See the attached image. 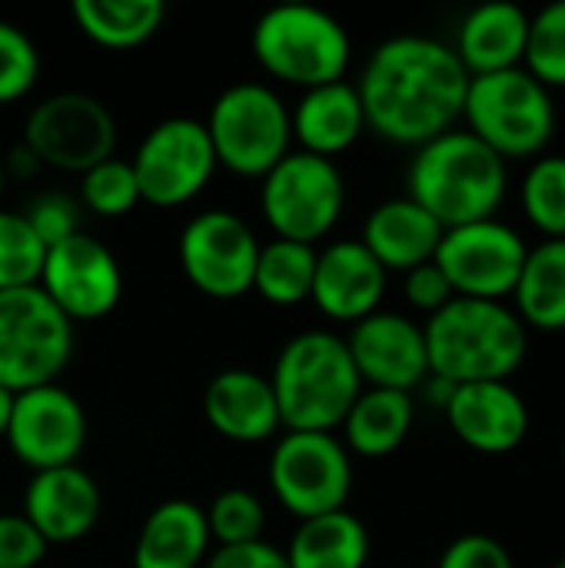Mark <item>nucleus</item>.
<instances>
[{
    "mask_svg": "<svg viewBox=\"0 0 565 568\" xmlns=\"http://www.w3.org/2000/svg\"><path fill=\"white\" fill-rule=\"evenodd\" d=\"M470 73L443 40L403 33L383 40L356 83L366 126L396 143L423 146L463 116Z\"/></svg>",
    "mask_w": 565,
    "mask_h": 568,
    "instance_id": "nucleus-1",
    "label": "nucleus"
},
{
    "mask_svg": "<svg viewBox=\"0 0 565 568\" xmlns=\"http://www.w3.org/2000/svg\"><path fill=\"white\" fill-rule=\"evenodd\" d=\"M430 376L453 386L509 383L526 363L529 333L516 310L490 300H450L423 326Z\"/></svg>",
    "mask_w": 565,
    "mask_h": 568,
    "instance_id": "nucleus-2",
    "label": "nucleus"
},
{
    "mask_svg": "<svg viewBox=\"0 0 565 568\" xmlns=\"http://www.w3.org/2000/svg\"><path fill=\"white\" fill-rule=\"evenodd\" d=\"M410 200L420 203L443 230L493 220L506 200L509 173L470 130H450L423 143L406 173Z\"/></svg>",
    "mask_w": 565,
    "mask_h": 568,
    "instance_id": "nucleus-3",
    "label": "nucleus"
},
{
    "mask_svg": "<svg viewBox=\"0 0 565 568\" xmlns=\"http://www.w3.org/2000/svg\"><path fill=\"white\" fill-rule=\"evenodd\" d=\"M270 386L286 433H333L363 393L346 339L330 329L290 336L273 363Z\"/></svg>",
    "mask_w": 565,
    "mask_h": 568,
    "instance_id": "nucleus-4",
    "label": "nucleus"
},
{
    "mask_svg": "<svg viewBox=\"0 0 565 568\" xmlns=\"http://www.w3.org/2000/svg\"><path fill=\"white\" fill-rule=\"evenodd\" d=\"M256 63L283 83L313 90L346 80L353 40L346 27L310 3H280L260 13L250 37Z\"/></svg>",
    "mask_w": 565,
    "mask_h": 568,
    "instance_id": "nucleus-5",
    "label": "nucleus"
},
{
    "mask_svg": "<svg viewBox=\"0 0 565 568\" xmlns=\"http://www.w3.org/2000/svg\"><path fill=\"white\" fill-rule=\"evenodd\" d=\"M463 116L470 133L503 160L539 156L556 133L553 90L523 67L470 77Z\"/></svg>",
    "mask_w": 565,
    "mask_h": 568,
    "instance_id": "nucleus-6",
    "label": "nucleus"
},
{
    "mask_svg": "<svg viewBox=\"0 0 565 568\" xmlns=\"http://www.w3.org/2000/svg\"><path fill=\"white\" fill-rule=\"evenodd\" d=\"M203 126L210 133L216 166L246 180H263L293 143L290 106L273 87L256 80L220 90Z\"/></svg>",
    "mask_w": 565,
    "mask_h": 568,
    "instance_id": "nucleus-7",
    "label": "nucleus"
},
{
    "mask_svg": "<svg viewBox=\"0 0 565 568\" xmlns=\"http://www.w3.org/2000/svg\"><path fill=\"white\" fill-rule=\"evenodd\" d=\"M73 356V323L40 286L0 293V386L17 393L57 383Z\"/></svg>",
    "mask_w": 565,
    "mask_h": 568,
    "instance_id": "nucleus-8",
    "label": "nucleus"
},
{
    "mask_svg": "<svg viewBox=\"0 0 565 568\" xmlns=\"http://www.w3.org/2000/svg\"><path fill=\"white\" fill-rule=\"evenodd\" d=\"M346 206V183L333 160L290 150L260 180V213L276 240L316 246Z\"/></svg>",
    "mask_w": 565,
    "mask_h": 568,
    "instance_id": "nucleus-9",
    "label": "nucleus"
},
{
    "mask_svg": "<svg viewBox=\"0 0 565 568\" xmlns=\"http://www.w3.org/2000/svg\"><path fill=\"white\" fill-rule=\"evenodd\" d=\"M270 489L300 523L340 513L353 493V459L336 433H283L270 453Z\"/></svg>",
    "mask_w": 565,
    "mask_h": 568,
    "instance_id": "nucleus-10",
    "label": "nucleus"
},
{
    "mask_svg": "<svg viewBox=\"0 0 565 568\" xmlns=\"http://www.w3.org/2000/svg\"><path fill=\"white\" fill-rule=\"evenodd\" d=\"M40 166L60 173H87L90 166L113 156L117 120L90 93L63 90L43 97L23 120L20 140Z\"/></svg>",
    "mask_w": 565,
    "mask_h": 568,
    "instance_id": "nucleus-11",
    "label": "nucleus"
},
{
    "mask_svg": "<svg viewBox=\"0 0 565 568\" xmlns=\"http://www.w3.org/2000/svg\"><path fill=\"white\" fill-rule=\"evenodd\" d=\"M130 166L137 173L140 200L173 210L196 200L210 186L216 173V153L203 120L167 116L143 133Z\"/></svg>",
    "mask_w": 565,
    "mask_h": 568,
    "instance_id": "nucleus-12",
    "label": "nucleus"
},
{
    "mask_svg": "<svg viewBox=\"0 0 565 568\" xmlns=\"http://www.w3.org/2000/svg\"><path fill=\"white\" fill-rule=\"evenodd\" d=\"M180 270L190 286L210 300H240L253 293L260 240L233 210H203L190 216L176 240Z\"/></svg>",
    "mask_w": 565,
    "mask_h": 568,
    "instance_id": "nucleus-13",
    "label": "nucleus"
},
{
    "mask_svg": "<svg viewBox=\"0 0 565 568\" xmlns=\"http://www.w3.org/2000/svg\"><path fill=\"white\" fill-rule=\"evenodd\" d=\"M526 253V240L509 223L493 216L446 230L433 263L443 270L456 296L503 303L519 283Z\"/></svg>",
    "mask_w": 565,
    "mask_h": 568,
    "instance_id": "nucleus-14",
    "label": "nucleus"
},
{
    "mask_svg": "<svg viewBox=\"0 0 565 568\" xmlns=\"http://www.w3.org/2000/svg\"><path fill=\"white\" fill-rule=\"evenodd\" d=\"M7 446L17 463L33 473L77 466L87 446V413L60 383H47L13 396Z\"/></svg>",
    "mask_w": 565,
    "mask_h": 568,
    "instance_id": "nucleus-15",
    "label": "nucleus"
},
{
    "mask_svg": "<svg viewBox=\"0 0 565 568\" xmlns=\"http://www.w3.org/2000/svg\"><path fill=\"white\" fill-rule=\"evenodd\" d=\"M37 286L70 323H97L117 310L123 270L110 246L77 233L47 250Z\"/></svg>",
    "mask_w": 565,
    "mask_h": 568,
    "instance_id": "nucleus-16",
    "label": "nucleus"
},
{
    "mask_svg": "<svg viewBox=\"0 0 565 568\" xmlns=\"http://www.w3.org/2000/svg\"><path fill=\"white\" fill-rule=\"evenodd\" d=\"M350 359L370 389L413 393L430 379V356L423 326L403 313L376 310L373 316L353 323L346 336Z\"/></svg>",
    "mask_w": 565,
    "mask_h": 568,
    "instance_id": "nucleus-17",
    "label": "nucleus"
},
{
    "mask_svg": "<svg viewBox=\"0 0 565 568\" xmlns=\"http://www.w3.org/2000/svg\"><path fill=\"white\" fill-rule=\"evenodd\" d=\"M386 270L360 240H336L316 250L313 306L336 323H360L373 316L386 293Z\"/></svg>",
    "mask_w": 565,
    "mask_h": 568,
    "instance_id": "nucleus-18",
    "label": "nucleus"
},
{
    "mask_svg": "<svg viewBox=\"0 0 565 568\" xmlns=\"http://www.w3.org/2000/svg\"><path fill=\"white\" fill-rule=\"evenodd\" d=\"M23 519L47 546L80 542L100 519V486L80 466L33 473L23 489Z\"/></svg>",
    "mask_w": 565,
    "mask_h": 568,
    "instance_id": "nucleus-19",
    "label": "nucleus"
},
{
    "mask_svg": "<svg viewBox=\"0 0 565 568\" xmlns=\"http://www.w3.org/2000/svg\"><path fill=\"white\" fill-rule=\"evenodd\" d=\"M443 413L460 443L483 456H506L529 436V406L509 383L456 386Z\"/></svg>",
    "mask_w": 565,
    "mask_h": 568,
    "instance_id": "nucleus-20",
    "label": "nucleus"
},
{
    "mask_svg": "<svg viewBox=\"0 0 565 568\" xmlns=\"http://www.w3.org/2000/svg\"><path fill=\"white\" fill-rule=\"evenodd\" d=\"M206 426L230 443H266L283 429L270 376L256 369H223L203 389Z\"/></svg>",
    "mask_w": 565,
    "mask_h": 568,
    "instance_id": "nucleus-21",
    "label": "nucleus"
},
{
    "mask_svg": "<svg viewBox=\"0 0 565 568\" xmlns=\"http://www.w3.org/2000/svg\"><path fill=\"white\" fill-rule=\"evenodd\" d=\"M290 130L303 153L326 156V160L346 153L366 130L356 83L336 80L303 90V97L290 110Z\"/></svg>",
    "mask_w": 565,
    "mask_h": 568,
    "instance_id": "nucleus-22",
    "label": "nucleus"
},
{
    "mask_svg": "<svg viewBox=\"0 0 565 568\" xmlns=\"http://www.w3.org/2000/svg\"><path fill=\"white\" fill-rule=\"evenodd\" d=\"M443 226L410 196H396L380 203L366 223L360 243L376 256L386 273H410L430 263L440 250Z\"/></svg>",
    "mask_w": 565,
    "mask_h": 568,
    "instance_id": "nucleus-23",
    "label": "nucleus"
},
{
    "mask_svg": "<svg viewBox=\"0 0 565 568\" xmlns=\"http://www.w3.org/2000/svg\"><path fill=\"white\" fill-rule=\"evenodd\" d=\"M526 37L529 13L509 0H493L466 13L453 50L470 77H486L523 67Z\"/></svg>",
    "mask_w": 565,
    "mask_h": 568,
    "instance_id": "nucleus-24",
    "label": "nucleus"
},
{
    "mask_svg": "<svg viewBox=\"0 0 565 568\" xmlns=\"http://www.w3.org/2000/svg\"><path fill=\"white\" fill-rule=\"evenodd\" d=\"M210 529L203 506L167 499L150 509L133 542V568H203L210 559Z\"/></svg>",
    "mask_w": 565,
    "mask_h": 568,
    "instance_id": "nucleus-25",
    "label": "nucleus"
},
{
    "mask_svg": "<svg viewBox=\"0 0 565 568\" xmlns=\"http://www.w3.org/2000/svg\"><path fill=\"white\" fill-rule=\"evenodd\" d=\"M413 419H416V403L410 393L363 386V393L356 396V403L350 406L340 426L343 446L346 453L363 459H386L406 443Z\"/></svg>",
    "mask_w": 565,
    "mask_h": 568,
    "instance_id": "nucleus-26",
    "label": "nucleus"
},
{
    "mask_svg": "<svg viewBox=\"0 0 565 568\" xmlns=\"http://www.w3.org/2000/svg\"><path fill=\"white\" fill-rule=\"evenodd\" d=\"M366 559L370 532L350 509L300 523L286 546L290 568H366Z\"/></svg>",
    "mask_w": 565,
    "mask_h": 568,
    "instance_id": "nucleus-27",
    "label": "nucleus"
},
{
    "mask_svg": "<svg viewBox=\"0 0 565 568\" xmlns=\"http://www.w3.org/2000/svg\"><path fill=\"white\" fill-rule=\"evenodd\" d=\"M516 316L529 329H565V240H543L526 253L519 283L513 290Z\"/></svg>",
    "mask_w": 565,
    "mask_h": 568,
    "instance_id": "nucleus-28",
    "label": "nucleus"
},
{
    "mask_svg": "<svg viewBox=\"0 0 565 568\" xmlns=\"http://www.w3.org/2000/svg\"><path fill=\"white\" fill-rule=\"evenodd\" d=\"M70 17L77 30L103 50L143 47L167 20L160 0H73Z\"/></svg>",
    "mask_w": 565,
    "mask_h": 568,
    "instance_id": "nucleus-29",
    "label": "nucleus"
},
{
    "mask_svg": "<svg viewBox=\"0 0 565 568\" xmlns=\"http://www.w3.org/2000/svg\"><path fill=\"white\" fill-rule=\"evenodd\" d=\"M313 273H316V246L273 236L270 243H260L253 293L270 306H300L313 293Z\"/></svg>",
    "mask_w": 565,
    "mask_h": 568,
    "instance_id": "nucleus-30",
    "label": "nucleus"
},
{
    "mask_svg": "<svg viewBox=\"0 0 565 568\" xmlns=\"http://www.w3.org/2000/svg\"><path fill=\"white\" fill-rule=\"evenodd\" d=\"M523 210L546 240H565V156L533 160L523 176Z\"/></svg>",
    "mask_w": 565,
    "mask_h": 568,
    "instance_id": "nucleus-31",
    "label": "nucleus"
},
{
    "mask_svg": "<svg viewBox=\"0 0 565 568\" xmlns=\"http://www.w3.org/2000/svg\"><path fill=\"white\" fill-rule=\"evenodd\" d=\"M523 70L533 73L546 90L565 87V0L543 7L536 17H529V37H526V57Z\"/></svg>",
    "mask_w": 565,
    "mask_h": 568,
    "instance_id": "nucleus-32",
    "label": "nucleus"
},
{
    "mask_svg": "<svg viewBox=\"0 0 565 568\" xmlns=\"http://www.w3.org/2000/svg\"><path fill=\"white\" fill-rule=\"evenodd\" d=\"M203 516H206V529L216 549L263 542L266 509L260 496H253L250 489H223L210 503V509H203Z\"/></svg>",
    "mask_w": 565,
    "mask_h": 568,
    "instance_id": "nucleus-33",
    "label": "nucleus"
},
{
    "mask_svg": "<svg viewBox=\"0 0 565 568\" xmlns=\"http://www.w3.org/2000/svg\"><path fill=\"white\" fill-rule=\"evenodd\" d=\"M47 246L37 240L23 213L0 210V293L37 286Z\"/></svg>",
    "mask_w": 565,
    "mask_h": 568,
    "instance_id": "nucleus-34",
    "label": "nucleus"
},
{
    "mask_svg": "<svg viewBox=\"0 0 565 568\" xmlns=\"http://www.w3.org/2000/svg\"><path fill=\"white\" fill-rule=\"evenodd\" d=\"M80 200L90 213L107 216V220H120L127 216L140 200V186H137V173L130 166V160L110 156L97 166H90L80 176Z\"/></svg>",
    "mask_w": 565,
    "mask_h": 568,
    "instance_id": "nucleus-35",
    "label": "nucleus"
},
{
    "mask_svg": "<svg viewBox=\"0 0 565 568\" xmlns=\"http://www.w3.org/2000/svg\"><path fill=\"white\" fill-rule=\"evenodd\" d=\"M40 77V53L30 33L10 20H0V103L23 100Z\"/></svg>",
    "mask_w": 565,
    "mask_h": 568,
    "instance_id": "nucleus-36",
    "label": "nucleus"
},
{
    "mask_svg": "<svg viewBox=\"0 0 565 568\" xmlns=\"http://www.w3.org/2000/svg\"><path fill=\"white\" fill-rule=\"evenodd\" d=\"M20 213H23V220L30 223V230L37 233V240L47 250L70 240V236H77V233H83L80 230V203L73 196H67V193H57V190L33 196L27 203V210H20Z\"/></svg>",
    "mask_w": 565,
    "mask_h": 568,
    "instance_id": "nucleus-37",
    "label": "nucleus"
},
{
    "mask_svg": "<svg viewBox=\"0 0 565 568\" xmlns=\"http://www.w3.org/2000/svg\"><path fill=\"white\" fill-rule=\"evenodd\" d=\"M43 536L23 519V513L0 516V568H37L47 556Z\"/></svg>",
    "mask_w": 565,
    "mask_h": 568,
    "instance_id": "nucleus-38",
    "label": "nucleus"
},
{
    "mask_svg": "<svg viewBox=\"0 0 565 568\" xmlns=\"http://www.w3.org/2000/svg\"><path fill=\"white\" fill-rule=\"evenodd\" d=\"M436 568H516L513 556L503 542H496L486 532H466L460 539H453Z\"/></svg>",
    "mask_w": 565,
    "mask_h": 568,
    "instance_id": "nucleus-39",
    "label": "nucleus"
},
{
    "mask_svg": "<svg viewBox=\"0 0 565 568\" xmlns=\"http://www.w3.org/2000/svg\"><path fill=\"white\" fill-rule=\"evenodd\" d=\"M403 290H406V300L413 310H423V313H440L450 300H456L450 280L443 276V270L430 260L410 273H403Z\"/></svg>",
    "mask_w": 565,
    "mask_h": 568,
    "instance_id": "nucleus-40",
    "label": "nucleus"
},
{
    "mask_svg": "<svg viewBox=\"0 0 565 568\" xmlns=\"http://www.w3.org/2000/svg\"><path fill=\"white\" fill-rule=\"evenodd\" d=\"M203 568H290V562L283 549L270 542H250V546L216 549Z\"/></svg>",
    "mask_w": 565,
    "mask_h": 568,
    "instance_id": "nucleus-41",
    "label": "nucleus"
},
{
    "mask_svg": "<svg viewBox=\"0 0 565 568\" xmlns=\"http://www.w3.org/2000/svg\"><path fill=\"white\" fill-rule=\"evenodd\" d=\"M3 170H7V176L27 180V176H33V173L40 170V163H37V156H33L23 143H17V146L7 153V160H3Z\"/></svg>",
    "mask_w": 565,
    "mask_h": 568,
    "instance_id": "nucleus-42",
    "label": "nucleus"
},
{
    "mask_svg": "<svg viewBox=\"0 0 565 568\" xmlns=\"http://www.w3.org/2000/svg\"><path fill=\"white\" fill-rule=\"evenodd\" d=\"M10 406H13V393L0 386V439L7 436V423H10Z\"/></svg>",
    "mask_w": 565,
    "mask_h": 568,
    "instance_id": "nucleus-43",
    "label": "nucleus"
},
{
    "mask_svg": "<svg viewBox=\"0 0 565 568\" xmlns=\"http://www.w3.org/2000/svg\"><path fill=\"white\" fill-rule=\"evenodd\" d=\"M3 186H7V170H3V156H0V193H3Z\"/></svg>",
    "mask_w": 565,
    "mask_h": 568,
    "instance_id": "nucleus-44",
    "label": "nucleus"
},
{
    "mask_svg": "<svg viewBox=\"0 0 565 568\" xmlns=\"http://www.w3.org/2000/svg\"><path fill=\"white\" fill-rule=\"evenodd\" d=\"M553 568H565V556H563V559H556V566H553Z\"/></svg>",
    "mask_w": 565,
    "mask_h": 568,
    "instance_id": "nucleus-45",
    "label": "nucleus"
},
{
    "mask_svg": "<svg viewBox=\"0 0 565 568\" xmlns=\"http://www.w3.org/2000/svg\"><path fill=\"white\" fill-rule=\"evenodd\" d=\"M563 469H565V439H563Z\"/></svg>",
    "mask_w": 565,
    "mask_h": 568,
    "instance_id": "nucleus-46",
    "label": "nucleus"
}]
</instances>
